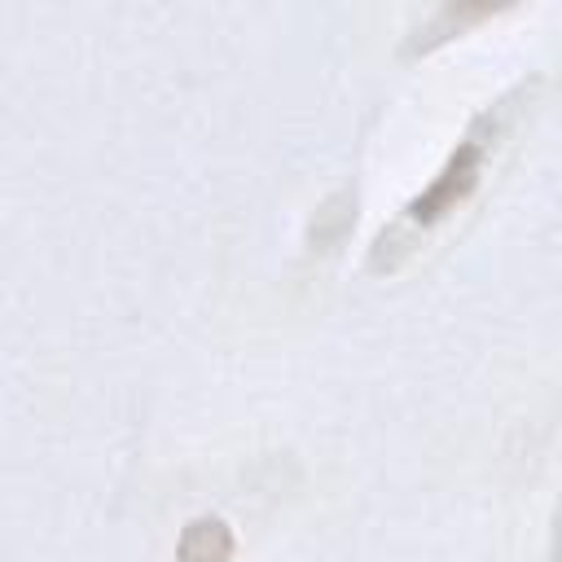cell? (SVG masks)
Listing matches in <instances>:
<instances>
[{
	"label": "cell",
	"mask_w": 562,
	"mask_h": 562,
	"mask_svg": "<svg viewBox=\"0 0 562 562\" xmlns=\"http://www.w3.org/2000/svg\"><path fill=\"white\" fill-rule=\"evenodd\" d=\"M536 83H540V79L509 88L496 105H487V110L465 127V136L457 140V149L448 154V162L439 167V176L400 211V220H395L391 228L378 233V241H373V250H369V272H395V268H404V259H408L443 220H452V215L474 198V189H479V180H483V171H487V158L496 154V145L505 140V132L514 127L518 110L531 105Z\"/></svg>",
	"instance_id": "6da1fadb"
},
{
	"label": "cell",
	"mask_w": 562,
	"mask_h": 562,
	"mask_svg": "<svg viewBox=\"0 0 562 562\" xmlns=\"http://www.w3.org/2000/svg\"><path fill=\"white\" fill-rule=\"evenodd\" d=\"M496 9L492 4H443L430 22H422L408 40H404V57H426V53H435L443 40H452V35H461L465 26H474V22H483V18H492Z\"/></svg>",
	"instance_id": "7a4b0ae2"
},
{
	"label": "cell",
	"mask_w": 562,
	"mask_h": 562,
	"mask_svg": "<svg viewBox=\"0 0 562 562\" xmlns=\"http://www.w3.org/2000/svg\"><path fill=\"white\" fill-rule=\"evenodd\" d=\"M176 562H233V527L215 514L184 522L176 540Z\"/></svg>",
	"instance_id": "3957f363"
},
{
	"label": "cell",
	"mask_w": 562,
	"mask_h": 562,
	"mask_svg": "<svg viewBox=\"0 0 562 562\" xmlns=\"http://www.w3.org/2000/svg\"><path fill=\"white\" fill-rule=\"evenodd\" d=\"M351 211H356V193H351V189H338V193L316 211V220H312V228H307V246H312V250H334V246L342 241V233L351 228Z\"/></svg>",
	"instance_id": "277c9868"
},
{
	"label": "cell",
	"mask_w": 562,
	"mask_h": 562,
	"mask_svg": "<svg viewBox=\"0 0 562 562\" xmlns=\"http://www.w3.org/2000/svg\"><path fill=\"white\" fill-rule=\"evenodd\" d=\"M544 562H562V501H558V509H553V531H549V553H544Z\"/></svg>",
	"instance_id": "5b68a950"
}]
</instances>
